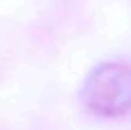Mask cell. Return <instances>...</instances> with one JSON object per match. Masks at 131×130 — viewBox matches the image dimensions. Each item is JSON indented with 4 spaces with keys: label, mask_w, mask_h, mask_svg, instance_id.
I'll list each match as a JSON object with an SVG mask.
<instances>
[{
    "label": "cell",
    "mask_w": 131,
    "mask_h": 130,
    "mask_svg": "<svg viewBox=\"0 0 131 130\" xmlns=\"http://www.w3.org/2000/svg\"><path fill=\"white\" fill-rule=\"evenodd\" d=\"M90 110L105 117L131 112V67L125 63H103L86 78L81 92Z\"/></svg>",
    "instance_id": "1"
}]
</instances>
